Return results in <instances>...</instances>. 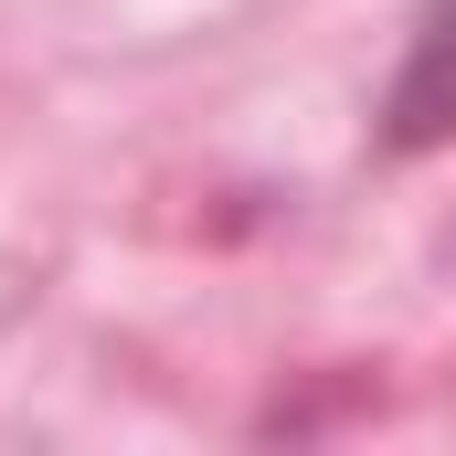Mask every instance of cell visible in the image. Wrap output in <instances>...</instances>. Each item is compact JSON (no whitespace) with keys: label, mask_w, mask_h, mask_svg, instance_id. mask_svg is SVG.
<instances>
[{"label":"cell","mask_w":456,"mask_h":456,"mask_svg":"<svg viewBox=\"0 0 456 456\" xmlns=\"http://www.w3.org/2000/svg\"><path fill=\"white\" fill-rule=\"evenodd\" d=\"M456 138V0H425L403 53H393V86L371 107V149L382 159H425Z\"/></svg>","instance_id":"cell-1"}]
</instances>
